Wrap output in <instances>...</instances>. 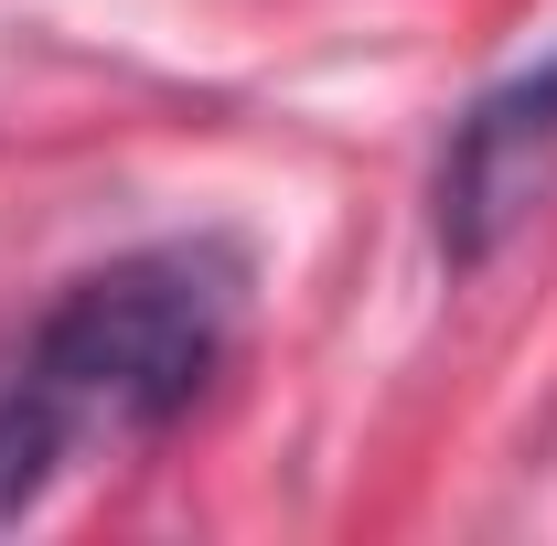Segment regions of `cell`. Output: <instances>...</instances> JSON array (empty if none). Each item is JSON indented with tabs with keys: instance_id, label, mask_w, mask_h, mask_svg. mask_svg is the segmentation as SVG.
I'll use <instances>...</instances> for the list:
<instances>
[{
	"instance_id": "6da1fadb",
	"label": "cell",
	"mask_w": 557,
	"mask_h": 546,
	"mask_svg": "<svg viewBox=\"0 0 557 546\" xmlns=\"http://www.w3.org/2000/svg\"><path fill=\"white\" fill-rule=\"evenodd\" d=\"M33 364L65 397V418L108 429H161L214 386L236 343V269L214 247H139L119 269L75 278L65 300L33 322Z\"/></svg>"
},
{
	"instance_id": "3957f363",
	"label": "cell",
	"mask_w": 557,
	"mask_h": 546,
	"mask_svg": "<svg viewBox=\"0 0 557 546\" xmlns=\"http://www.w3.org/2000/svg\"><path fill=\"white\" fill-rule=\"evenodd\" d=\"M65 397L44 386V364H33V343H0V525L54 482V461H65Z\"/></svg>"
},
{
	"instance_id": "7a4b0ae2",
	"label": "cell",
	"mask_w": 557,
	"mask_h": 546,
	"mask_svg": "<svg viewBox=\"0 0 557 546\" xmlns=\"http://www.w3.org/2000/svg\"><path fill=\"white\" fill-rule=\"evenodd\" d=\"M547 194H557V54L461 119L450 161H440V247L461 269H483Z\"/></svg>"
}]
</instances>
